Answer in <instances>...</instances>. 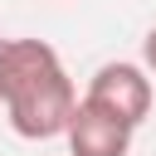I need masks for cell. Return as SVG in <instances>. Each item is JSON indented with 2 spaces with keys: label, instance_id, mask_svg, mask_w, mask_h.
Segmentation results:
<instances>
[{
  "label": "cell",
  "instance_id": "obj_2",
  "mask_svg": "<svg viewBox=\"0 0 156 156\" xmlns=\"http://www.w3.org/2000/svg\"><path fill=\"white\" fill-rule=\"evenodd\" d=\"M83 98L98 102V107H107V112L122 117L127 127H141L156 93H151V78H146L141 63H102V68L88 78V93H83Z\"/></svg>",
  "mask_w": 156,
  "mask_h": 156
},
{
  "label": "cell",
  "instance_id": "obj_1",
  "mask_svg": "<svg viewBox=\"0 0 156 156\" xmlns=\"http://www.w3.org/2000/svg\"><path fill=\"white\" fill-rule=\"evenodd\" d=\"M78 88L44 39H0V107L24 141L63 136L78 112Z\"/></svg>",
  "mask_w": 156,
  "mask_h": 156
},
{
  "label": "cell",
  "instance_id": "obj_4",
  "mask_svg": "<svg viewBox=\"0 0 156 156\" xmlns=\"http://www.w3.org/2000/svg\"><path fill=\"white\" fill-rule=\"evenodd\" d=\"M141 63H146V73H156V24H151L146 39H141Z\"/></svg>",
  "mask_w": 156,
  "mask_h": 156
},
{
  "label": "cell",
  "instance_id": "obj_3",
  "mask_svg": "<svg viewBox=\"0 0 156 156\" xmlns=\"http://www.w3.org/2000/svg\"><path fill=\"white\" fill-rule=\"evenodd\" d=\"M132 132L136 127H127L122 117H112L107 107L83 98L73 122H68V132H63V141H68V156H127L132 151Z\"/></svg>",
  "mask_w": 156,
  "mask_h": 156
}]
</instances>
